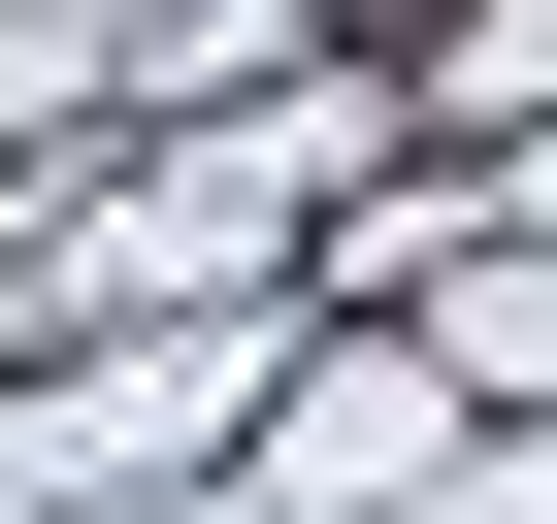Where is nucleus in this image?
Instances as JSON below:
<instances>
[{"label": "nucleus", "mask_w": 557, "mask_h": 524, "mask_svg": "<svg viewBox=\"0 0 557 524\" xmlns=\"http://www.w3.org/2000/svg\"><path fill=\"white\" fill-rule=\"evenodd\" d=\"M459 524H557V426H524V459H492V491H459Z\"/></svg>", "instance_id": "obj_1"}]
</instances>
